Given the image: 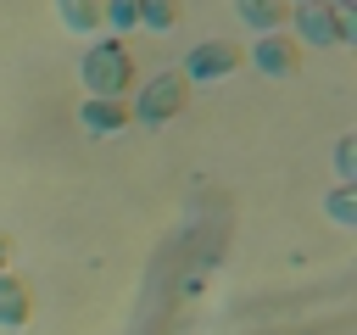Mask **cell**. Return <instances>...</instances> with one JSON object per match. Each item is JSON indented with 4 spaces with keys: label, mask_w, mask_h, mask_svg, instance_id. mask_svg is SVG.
<instances>
[{
    "label": "cell",
    "mask_w": 357,
    "mask_h": 335,
    "mask_svg": "<svg viewBox=\"0 0 357 335\" xmlns=\"http://www.w3.org/2000/svg\"><path fill=\"white\" fill-rule=\"evenodd\" d=\"M229 67H234V50H229V45H201V50L190 56V73H201V78L229 73Z\"/></svg>",
    "instance_id": "277c9868"
},
{
    "label": "cell",
    "mask_w": 357,
    "mask_h": 335,
    "mask_svg": "<svg viewBox=\"0 0 357 335\" xmlns=\"http://www.w3.org/2000/svg\"><path fill=\"white\" fill-rule=\"evenodd\" d=\"M84 78H89V95H95V100H117L134 73H128V56H123L117 45H100V50H89Z\"/></svg>",
    "instance_id": "6da1fadb"
},
{
    "label": "cell",
    "mask_w": 357,
    "mask_h": 335,
    "mask_svg": "<svg viewBox=\"0 0 357 335\" xmlns=\"http://www.w3.org/2000/svg\"><path fill=\"white\" fill-rule=\"evenodd\" d=\"M178 100H184V78H178V73H167V78L139 100V112H145V117H167V112H178Z\"/></svg>",
    "instance_id": "3957f363"
},
{
    "label": "cell",
    "mask_w": 357,
    "mask_h": 335,
    "mask_svg": "<svg viewBox=\"0 0 357 335\" xmlns=\"http://www.w3.org/2000/svg\"><path fill=\"white\" fill-rule=\"evenodd\" d=\"M61 11H67L73 28H95V22H100V6H95V0H61Z\"/></svg>",
    "instance_id": "ba28073f"
},
{
    "label": "cell",
    "mask_w": 357,
    "mask_h": 335,
    "mask_svg": "<svg viewBox=\"0 0 357 335\" xmlns=\"http://www.w3.org/2000/svg\"><path fill=\"white\" fill-rule=\"evenodd\" d=\"M240 6H245V17H251L257 28H273V22L284 17V6H279V0H240Z\"/></svg>",
    "instance_id": "52a82bcc"
},
{
    "label": "cell",
    "mask_w": 357,
    "mask_h": 335,
    "mask_svg": "<svg viewBox=\"0 0 357 335\" xmlns=\"http://www.w3.org/2000/svg\"><path fill=\"white\" fill-rule=\"evenodd\" d=\"M0 318L6 324H22L28 318V290L17 279H6V274H0Z\"/></svg>",
    "instance_id": "8992f818"
},
{
    "label": "cell",
    "mask_w": 357,
    "mask_h": 335,
    "mask_svg": "<svg viewBox=\"0 0 357 335\" xmlns=\"http://www.w3.org/2000/svg\"><path fill=\"white\" fill-rule=\"evenodd\" d=\"M257 61H262L268 73H279V78H290V73H296V61H301V50H296L290 39H279V34H268V39L257 45Z\"/></svg>",
    "instance_id": "7a4b0ae2"
},
{
    "label": "cell",
    "mask_w": 357,
    "mask_h": 335,
    "mask_svg": "<svg viewBox=\"0 0 357 335\" xmlns=\"http://www.w3.org/2000/svg\"><path fill=\"white\" fill-rule=\"evenodd\" d=\"M139 17H145L151 28H167V22H173V0H145V6H139Z\"/></svg>",
    "instance_id": "9c48e42d"
},
{
    "label": "cell",
    "mask_w": 357,
    "mask_h": 335,
    "mask_svg": "<svg viewBox=\"0 0 357 335\" xmlns=\"http://www.w3.org/2000/svg\"><path fill=\"white\" fill-rule=\"evenodd\" d=\"M84 123H89V128H123V123H128V106H123V100H89V106H84Z\"/></svg>",
    "instance_id": "5b68a950"
},
{
    "label": "cell",
    "mask_w": 357,
    "mask_h": 335,
    "mask_svg": "<svg viewBox=\"0 0 357 335\" xmlns=\"http://www.w3.org/2000/svg\"><path fill=\"white\" fill-rule=\"evenodd\" d=\"M112 17H117V22H134V17H139V0H112Z\"/></svg>",
    "instance_id": "30bf717a"
}]
</instances>
